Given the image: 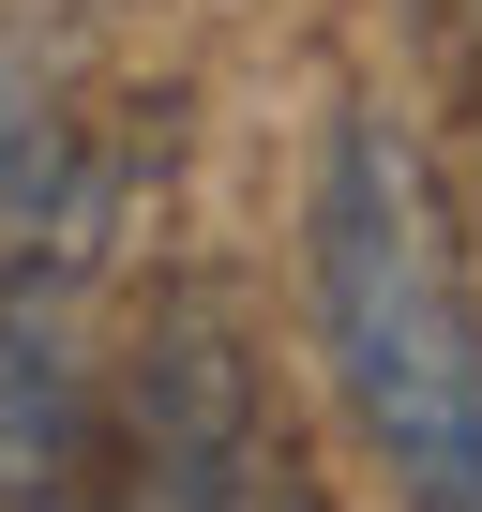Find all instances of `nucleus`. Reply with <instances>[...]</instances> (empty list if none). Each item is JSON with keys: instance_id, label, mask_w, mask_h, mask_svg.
Masks as SVG:
<instances>
[{"instance_id": "4", "label": "nucleus", "mask_w": 482, "mask_h": 512, "mask_svg": "<svg viewBox=\"0 0 482 512\" xmlns=\"http://www.w3.org/2000/svg\"><path fill=\"white\" fill-rule=\"evenodd\" d=\"M31 512H91V467H76V482H61V497H31Z\"/></svg>"}, {"instance_id": "3", "label": "nucleus", "mask_w": 482, "mask_h": 512, "mask_svg": "<svg viewBox=\"0 0 482 512\" xmlns=\"http://www.w3.org/2000/svg\"><path fill=\"white\" fill-rule=\"evenodd\" d=\"M91 287L0 272V512H31L91 467Z\"/></svg>"}, {"instance_id": "1", "label": "nucleus", "mask_w": 482, "mask_h": 512, "mask_svg": "<svg viewBox=\"0 0 482 512\" xmlns=\"http://www.w3.org/2000/svg\"><path fill=\"white\" fill-rule=\"evenodd\" d=\"M302 272H317V347L332 392L362 422V452L392 467L407 512H482V302L437 211V166L347 106L317 136V211H302Z\"/></svg>"}, {"instance_id": "2", "label": "nucleus", "mask_w": 482, "mask_h": 512, "mask_svg": "<svg viewBox=\"0 0 482 512\" xmlns=\"http://www.w3.org/2000/svg\"><path fill=\"white\" fill-rule=\"evenodd\" d=\"M91 512H317L226 302H166L121 362V437L91 452Z\"/></svg>"}]
</instances>
